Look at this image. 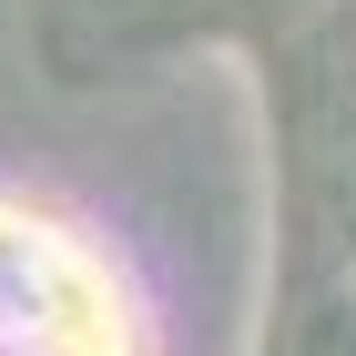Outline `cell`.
Here are the masks:
<instances>
[{"label": "cell", "mask_w": 356, "mask_h": 356, "mask_svg": "<svg viewBox=\"0 0 356 356\" xmlns=\"http://www.w3.org/2000/svg\"><path fill=\"white\" fill-rule=\"evenodd\" d=\"M336 316H346V336H356V254L336 265Z\"/></svg>", "instance_id": "6da1fadb"}]
</instances>
